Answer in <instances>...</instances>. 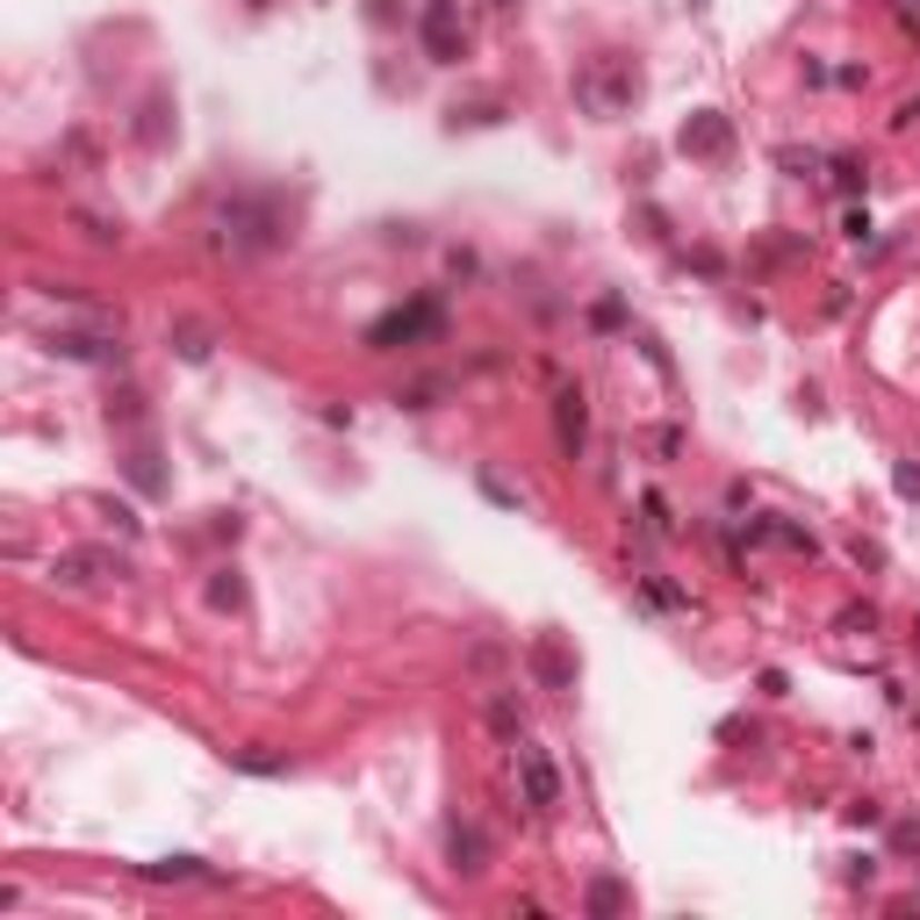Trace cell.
Masks as SVG:
<instances>
[{
    "label": "cell",
    "mask_w": 920,
    "mask_h": 920,
    "mask_svg": "<svg viewBox=\"0 0 920 920\" xmlns=\"http://www.w3.org/2000/svg\"><path fill=\"white\" fill-rule=\"evenodd\" d=\"M518 777H526V799L532 806H561V777L554 770H547V756H540V748H518Z\"/></svg>",
    "instance_id": "cell-1"
},
{
    "label": "cell",
    "mask_w": 920,
    "mask_h": 920,
    "mask_svg": "<svg viewBox=\"0 0 920 920\" xmlns=\"http://www.w3.org/2000/svg\"><path fill=\"white\" fill-rule=\"evenodd\" d=\"M432 302H424V310H410V317H389V324H374V346H396V339H410V331H424V324H432Z\"/></svg>",
    "instance_id": "cell-2"
},
{
    "label": "cell",
    "mask_w": 920,
    "mask_h": 920,
    "mask_svg": "<svg viewBox=\"0 0 920 920\" xmlns=\"http://www.w3.org/2000/svg\"><path fill=\"white\" fill-rule=\"evenodd\" d=\"M907 14H920V0H907Z\"/></svg>",
    "instance_id": "cell-3"
}]
</instances>
